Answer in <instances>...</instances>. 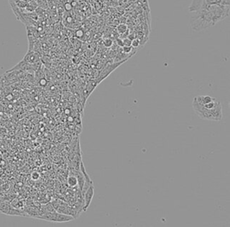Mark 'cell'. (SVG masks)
I'll list each match as a JSON object with an SVG mask.
<instances>
[{
	"label": "cell",
	"instance_id": "cell-5",
	"mask_svg": "<svg viewBox=\"0 0 230 227\" xmlns=\"http://www.w3.org/2000/svg\"><path fill=\"white\" fill-rule=\"evenodd\" d=\"M23 60L28 64H33V63H36L38 61H40V58L38 54L34 53L33 50H28V53H26Z\"/></svg>",
	"mask_w": 230,
	"mask_h": 227
},
{
	"label": "cell",
	"instance_id": "cell-15",
	"mask_svg": "<svg viewBox=\"0 0 230 227\" xmlns=\"http://www.w3.org/2000/svg\"><path fill=\"white\" fill-rule=\"evenodd\" d=\"M47 84V80L45 78H40V86H45Z\"/></svg>",
	"mask_w": 230,
	"mask_h": 227
},
{
	"label": "cell",
	"instance_id": "cell-9",
	"mask_svg": "<svg viewBox=\"0 0 230 227\" xmlns=\"http://www.w3.org/2000/svg\"><path fill=\"white\" fill-rule=\"evenodd\" d=\"M103 44L105 45L106 47H111L113 44V42H112V40H111V39H105L103 41Z\"/></svg>",
	"mask_w": 230,
	"mask_h": 227
},
{
	"label": "cell",
	"instance_id": "cell-8",
	"mask_svg": "<svg viewBox=\"0 0 230 227\" xmlns=\"http://www.w3.org/2000/svg\"><path fill=\"white\" fill-rule=\"evenodd\" d=\"M140 45V41L139 39H133L131 41V47L132 48H138Z\"/></svg>",
	"mask_w": 230,
	"mask_h": 227
},
{
	"label": "cell",
	"instance_id": "cell-1",
	"mask_svg": "<svg viewBox=\"0 0 230 227\" xmlns=\"http://www.w3.org/2000/svg\"><path fill=\"white\" fill-rule=\"evenodd\" d=\"M230 13V5H206L203 8L191 12L190 24L195 32H201L223 21Z\"/></svg>",
	"mask_w": 230,
	"mask_h": 227
},
{
	"label": "cell",
	"instance_id": "cell-2",
	"mask_svg": "<svg viewBox=\"0 0 230 227\" xmlns=\"http://www.w3.org/2000/svg\"><path fill=\"white\" fill-rule=\"evenodd\" d=\"M192 108L196 115L203 120L219 122L223 119V108L221 103H219L213 108L208 109L205 108L201 103H199L194 97L192 100Z\"/></svg>",
	"mask_w": 230,
	"mask_h": 227
},
{
	"label": "cell",
	"instance_id": "cell-13",
	"mask_svg": "<svg viewBox=\"0 0 230 227\" xmlns=\"http://www.w3.org/2000/svg\"><path fill=\"white\" fill-rule=\"evenodd\" d=\"M40 178V175H39V173L38 172H33V174H32V179H33V180H36V179H38Z\"/></svg>",
	"mask_w": 230,
	"mask_h": 227
},
{
	"label": "cell",
	"instance_id": "cell-16",
	"mask_svg": "<svg viewBox=\"0 0 230 227\" xmlns=\"http://www.w3.org/2000/svg\"><path fill=\"white\" fill-rule=\"evenodd\" d=\"M117 44H118L119 46H121V47H122V46H123V41H122V39H121V38H119V39H117Z\"/></svg>",
	"mask_w": 230,
	"mask_h": 227
},
{
	"label": "cell",
	"instance_id": "cell-4",
	"mask_svg": "<svg viewBox=\"0 0 230 227\" xmlns=\"http://www.w3.org/2000/svg\"><path fill=\"white\" fill-rule=\"evenodd\" d=\"M93 193H95V187H93V184H92L83 194V199H84L83 205H82L83 212H86V210L88 209L89 205L92 202L93 197Z\"/></svg>",
	"mask_w": 230,
	"mask_h": 227
},
{
	"label": "cell",
	"instance_id": "cell-14",
	"mask_svg": "<svg viewBox=\"0 0 230 227\" xmlns=\"http://www.w3.org/2000/svg\"><path fill=\"white\" fill-rule=\"evenodd\" d=\"M76 34H77V36L78 37V38H81V37H83V35H84V32L82 30H77V33H76Z\"/></svg>",
	"mask_w": 230,
	"mask_h": 227
},
{
	"label": "cell",
	"instance_id": "cell-3",
	"mask_svg": "<svg viewBox=\"0 0 230 227\" xmlns=\"http://www.w3.org/2000/svg\"><path fill=\"white\" fill-rule=\"evenodd\" d=\"M206 5H230V0H192L188 11L189 13L203 8Z\"/></svg>",
	"mask_w": 230,
	"mask_h": 227
},
{
	"label": "cell",
	"instance_id": "cell-10",
	"mask_svg": "<svg viewBox=\"0 0 230 227\" xmlns=\"http://www.w3.org/2000/svg\"><path fill=\"white\" fill-rule=\"evenodd\" d=\"M132 50V47L131 46H122V50L124 51L125 53H130Z\"/></svg>",
	"mask_w": 230,
	"mask_h": 227
},
{
	"label": "cell",
	"instance_id": "cell-7",
	"mask_svg": "<svg viewBox=\"0 0 230 227\" xmlns=\"http://www.w3.org/2000/svg\"><path fill=\"white\" fill-rule=\"evenodd\" d=\"M127 29H128V27H127L126 25H125V24H121V25H119L117 26V32H118L119 34L122 35L124 33H126L128 31Z\"/></svg>",
	"mask_w": 230,
	"mask_h": 227
},
{
	"label": "cell",
	"instance_id": "cell-6",
	"mask_svg": "<svg viewBox=\"0 0 230 227\" xmlns=\"http://www.w3.org/2000/svg\"><path fill=\"white\" fill-rule=\"evenodd\" d=\"M68 185L70 186V187H72V188H74V187H76V186L77 185V178L76 177V176H69L68 177Z\"/></svg>",
	"mask_w": 230,
	"mask_h": 227
},
{
	"label": "cell",
	"instance_id": "cell-12",
	"mask_svg": "<svg viewBox=\"0 0 230 227\" xmlns=\"http://www.w3.org/2000/svg\"><path fill=\"white\" fill-rule=\"evenodd\" d=\"M72 7H73V6H72V3H69V2H68V3H66V4H65V9L67 10V11H70V10L72 9Z\"/></svg>",
	"mask_w": 230,
	"mask_h": 227
},
{
	"label": "cell",
	"instance_id": "cell-11",
	"mask_svg": "<svg viewBox=\"0 0 230 227\" xmlns=\"http://www.w3.org/2000/svg\"><path fill=\"white\" fill-rule=\"evenodd\" d=\"M123 46H131V40H130L129 38L123 39Z\"/></svg>",
	"mask_w": 230,
	"mask_h": 227
}]
</instances>
